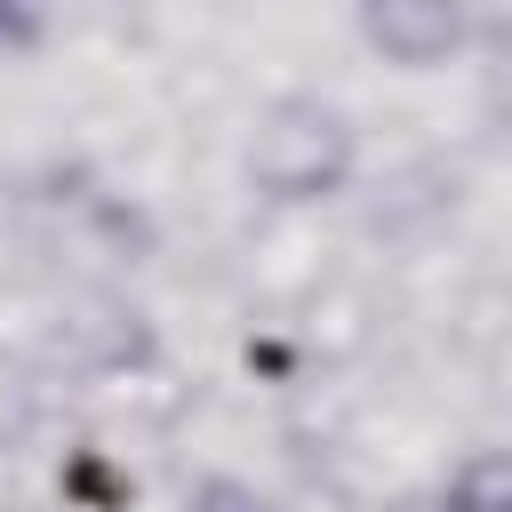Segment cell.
<instances>
[{"label":"cell","instance_id":"6da1fadb","mask_svg":"<svg viewBox=\"0 0 512 512\" xmlns=\"http://www.w3.org/2000/svg\"><path fill=\"white\" fill-rule=\"evenodd\" d=\"M248 176L272 192V200H328L344 176H352V120L320 96H280L264 120H256V144H248Z\"/></svg>","mask_w":512,"mask_h":512},{"label":"cell","instance_id":"7a4b0ae2","mask_svg":"<svg viewBox=\"0 0 512 512\" xmlns=\"http://www.w3.org/2000/svg\"><path fill=\"white\" fill-rule=\"evenodd\" d=\"M360 32L392 56V64H440L456 40H464V16L440 8V0H384L360 16Z\"/></svg>","mask_w":512,"mask_h":512},{"label":"cell","instance_id":"3957f363","mask_svg":"<svg viewBox=\"0 0 512 512\" xmlns=\"http://www.w3.org/2000/svg\"><path fill=\"white\" fill-rule=\"evenodd\" d=\"M440 512H512V448H480L456 464Z\"/></svg>","mask_w":512,"mask_h":512},{"label":"cell","instance_id":"277c9868","mask_svg":"<svg viewBox=\"0 0 512 512\" xmlns=\"http://www.w3.org/2000/svg\"><path fill=\"white\" fill-rule=\"evenodd\" d=\"M184 512H264V504H256L248 488H232V480H208V488H200Z\"/></svg>","mask_w":512,"mask_h":512}]
</instances>
